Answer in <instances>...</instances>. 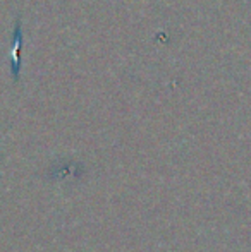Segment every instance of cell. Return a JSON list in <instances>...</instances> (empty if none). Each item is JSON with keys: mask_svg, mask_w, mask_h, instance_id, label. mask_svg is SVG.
<instances>
[{"mask_svg": "<svg viewBox=\"0 0 251 252\" xmlns=\"http://www.w3.org/2000/svg\"><path fill=\"white\" fill-rule=\"evenodd\" d=\"M23 47V28H21V19H17L16 28L12 34V48H10V69H12L14 79H19V50Z\"/></svg>", "mask_w": 251, "mask_h": 252, "instance_id": "1", "label": "cell"}]
</instances>
